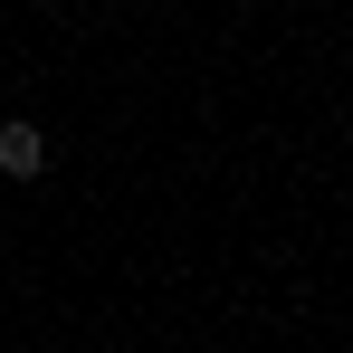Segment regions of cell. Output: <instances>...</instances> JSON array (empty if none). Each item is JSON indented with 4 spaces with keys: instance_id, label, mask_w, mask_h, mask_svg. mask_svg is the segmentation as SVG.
Masks as SVG:
<instances>
[{
    "instance_id": "obj_1",
    "label": "cell",
    "mask_w": 353,
    "mask_h": 353,
    "mask_svg": "<svg viewBox=\"0 0 353 353\" xmlns=\"http://www.w3.org/2000/svg\"><path fill=\"white\" fill-rule=\"evenodd\" d=\"M0 172L39 181V172H48V134H39V124H0Z\"/></svg>"
}]
</instances>
